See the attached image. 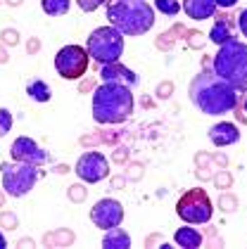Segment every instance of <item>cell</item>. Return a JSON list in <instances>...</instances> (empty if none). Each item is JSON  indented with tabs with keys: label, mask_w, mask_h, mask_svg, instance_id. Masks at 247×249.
<instances>
[{
	"label": "cell",
	"mask_w": 247,
	"mask_h": 249,
	"mask_svg": "<svg viewBox=\"0 0 247 249\" xmlns=\"http://www.w3.org/2000/svg\"><path fill=\"white\" fill-rule=\"evenodd\" d=\"M0 223L2 226H10V230L17 228V216L15 213H0Z\"/></svg>",
	"instance_id": "d4e9b609"
},
{
	"label": "cell",
	"mask_w": 247,
	"mask_h": 249,
	"mask_svg": "<svg viewBox=\"0 0 247 249\" xmlns=\"http://www.w3.org/2000/svg\"><path fill=\"white\" fill-rule=\"evenodd\" d=\"M91 221L102 230L121 226V221H124V207H121V202L112 199V197H105V199L95 202L93 209H91Z\"/></svg>",
	"instance_id": "30bf717a"
},
{
	"label": "cell",
	"mask_w": 247,
	"mask_h": 249,
	"mask_svg": "<svg viewBox=\"0 0 247 249\" xmlns=\"http://www.w3.org/2000/svg\"><path fill=\"white\" fill-rule=\"evenodd\" d=\"M105 15L124 36H143L154 26V7L148 0H107Z\"/></svg>",
	"instance_id": "7a4b0ae2"
},
{
	"label": "cell",
	"mask_w": 247,
	"mask_h": 249,
	"mask_svg": "<svg viewBox=\"0 0 247 249\" xmlns=\"http://www.w3.org/2000/svg\"><path fill=\"white\" fill-rule=\"evenodd\" d=\"M7 2H10V5H19L21 0H7Z\"/></svg>",
	"instance_id": "d6a6232c"
},
{
	"label": "cell",
	"mask_w": 247,
	"mask_h": 249,
	"mask_svg": "<svg viewBox=\"0 0 247 249\" xmlns=\"http://www.w3.org/2000/svg\"><path fill=\"white\" fill-rule=\"evenodd\" d=\"M10 154H12V159H15V161L34 164V166H43V164H48V161H50V154L45 152L34 138H29V135L17 138V140L12 142V147H10Z\"/></svg>",
	"instance_id": "8fae6325"
},
{
	"label": "cell",
	"mask_w": 247,
	"mask_h": 249,
	"mask_svg": "<svg viewBox=\"0 0 247 249\" xmlns=\"http://www.w3.org/2000/svg\"><path fill=\"white\" fill-rule=\"evenodd\" d=\"M40 7L48 17H62V15L69 12L72 0H40Z\"/></svg>",
	"instance_id": "d6986e66"
},
{
	"label": "cell",
	"mask_w": 247,
	"mask_h": 249,
	"mask_svg": "<svg viewBox=\"0 0 247 249\" xmlns=\"http://www.w3.org/2000/svg\"><path fill=\"white\" fill-rule=\"evenodd\" d=\"M69 195H72V199H76V202H78V199L83 197V190H81L78 185H74V188H72V192H69Z\"/></svg>",
	"instance_id": "f1b7e54d"
},
{
	"label": "cell",
	"mask_w": 247,
	"mask_h": 249,
	"mask_svg": "<svg viewBox=\"0 0 247 249\" xmlns=\"http://www.w3.org/2000/svg\"><path fill=\"white\" fill-rule=\"evenodd\" d=\"M169 93H171L169 83H164V86H159V88H157V95H159V97H169Z\"/></svg>",
	"instance_id": "83f0119b"
},
{
	"label": "cell",
	"mask_w": 247,
	"mask_h": 249,
	"mask_svg": "<svg viewBox=\"0 0 247 249\" xmlns=\"http://www.w3.org/2000/svg\"><path fill=\"white\" fill-rule=\"evenodd\" d=\"M238 29H240V34L247 38V7L238 15Z\"/></svg>",
	"instance_id": "484cf974"
},
{
	"label": "cell",
	"mask_w": 247,
	"mask_h": 249,
	"mask_svg": "<svg viewBox=\"0 0 247 249\" xmlns=\"http://www.w3.org/2000/svg\"><path fill=\"white\" fill-rule=\"evenodd\" d=\"M230 38H233V21H230V17H219L209 31V40L216 45H224Z\"/></svg>",
	"instance_id": "e0dca14e"
},
{
	"label": "cell",
	"mask_w": 247,
	"mask_h": 249,
	"mask_svg": "<svg viewBox=\"0 0 247 249\" xmlns=\"http://www.w3.org/2000/svg\"><path fill=\"white\" fill-rule=\"evenodd\" d=\"M26 95L31 97L34 102H50V97H53V90H50V86L45 83V81H31L29 86H26Z\"/></svg>",
	"instance_id": "ac0fdd59"
},
{
	"label": "cell",
	"mask_w": 247,
	"mask_h": 249,
	"mask_svg": "<svg viewBox=\"0 0 247 249\" xmlns=\"http://www.w3.org/2000/svg\"><path fill=\"white\" fill-rule=\"evenodd\" d=\"M12 124H15V119H12V114H10V109L0 107V140L12 131Z\"/></svg>",
	"instance_id": "44dd1931"
},
{
	"label": "cell",
	"mask_w": 247,
	"mask_h": 249,
	"mask_svg": "<svg viewBox=\"0 0 247 249\" xmlns=\"http://www.w3.org/2000/svg\"><path fill=\"white\" fill-rule=\"evenodd\" d=\"M76 5H78L83 12H95L97 7L107 5V0H76Z\"/></svg>",
	"instance_id": "603a6c76"
},
{
	"label": "cell",
	"mask_w": 247,
	"mask_h": 249,
	"mask_svg": "<svg viewBox=\"0 0 247 249\" xmlns=\"http://www.w3.org/2000/svg\"><path fill=\"white\" fill-rule=\"evenodd\" d=\"M74 173L83 180V183H88V185H93V183H100V180H105L107 176H110V161H107V157L102 152H83L78 157V161H76L74 166Z\"/></svg>",
	"instance_id": "9c48e42d"
},
{
	"label": "cell",
	"mask_w": 247,
	"mask_h": 249,
	"mask_svg": "<svg viewBox=\"0 0 247 249\" xmlns=\"http://www.w3.org/2000/svg\"><path fill=\"white\" fill-rule=\"evenodd\" d=\"M5 247H7V240H5V235L0 232V249H5Z\"/></svg>",
	"instance_id": "f546056e"
},
{
	"label": "cell",
	"mask_w": 247,
	"mask_h": 249,
	"mask_svg": "<svg viewBox=\"0 0 247 249\" xmlns=\"http://www.w3.org/2000/svg\"><path fill=\"white\" fill-rule=\"evenodd\" d=\"M133 114V93L129 86L102 83L93 90V119L102 126L124 124Z\"/></svg>",
	"instance_id": "3957f363"
},
{
	"label": "cell",
	"mask_w": 247,
	"mask_h": 249,
	"mask_svg": "<svg viewBox=\"0 0 247 249\" xmlns=\"http://www.w3.org/2000/svg\"><path fill=\"white\" fill-rule=\"evenodd\" d=\"M216 7H224V10H230L233 5H238V0H214Z\"/></svg>",
	"instance_id": "4316f807"
},
{
	"label": "cell",
	"mask_w": 247,
	"mask_h": 249,
	"mask_svg": "<svg viewBox=\"0 0 247 249\" xmlns=\"http://www.w3.org/2000/svg\"><path fill=\"white\" fill-rule=\"evenodd\" d=\"M88 50L83 48V45H64V48H59L55 55V71L59 74L62 78H67V81H76V78L86 76V71H88Z\"/></svg>",
	"instance_id": "ba28073f"
},
{
	"label": "cell",
	"mask_w": 247,
	"mask_h": 249,
	"mask_svg": "<svg viewBox=\"0 0 247 249\" xmlns=\"http://www.w3.org/2000/svg\"><path fill=\"white\" fill-rule=\"evenodd\" d=\"M100 81L102 83H119V86H138V76L129 67H124L121 62H112V64H100Z\"/></svg>",
	"instance_id": "7c38bea8"
},
{
	"label": "cell",
	"mask_w": 247,
	"mask_h": 249,
	"mask_svg": "<svg viewBox=\"0 0 247 249\" xmlns=\"http://www.w3.org/2000/svg\"><path fill=\"white\" fill-rule=\"evenodd\" d=\"M209 140L211 145L216 147H228V145H235L240 140V128L230 121H219L209 128Z\"/></svg>",
	"instance_id": "4fadbf2b"
},
{
	"label": "cell",
	"mask_w": 247,
	"mask_h": 249,
	"mask_svg": "<svg viewBox=\"0 0 247 249\" xmlns=\"http://www.w3.org/2000/svg\"><path fill=\"white\" fill-rule=\"evenodd\" d=\"M0 36H2V43H7V45H17L19 43V34L15 29H5Z\"/></svg>",
	"instance_id": "cb8c5ba5"
},
{
	"label": "cell",
	"mask_w": 247,
	"mask_h": 249,
	"mask_svg": "<svg viewBox=\"0 0 247 249\" xmlns=\"http://www.w3.org/2000/svg\"><path fill=\"white\" fill-rule=\"evenodd\" d=\"M211 69L238 93L247 90V43L230 38L219 45V53L211 59Z\"/></svg>",
	"instance_id": "277c9868"
},
{
	"label": "cell",
	"mask_w": 247,
	"mask_h": 249,
	"mask_svg": "<svg viewBox=\"0 0 247 249\" xmlns=\"http://www.w3.org/2000/svg\"><path fill=\"white\" fill-rule=\"evenodd\" d=\"M19 245H21V247H34V242H31V240H21Z\"/></svg>",
	"instance_id": "4dcf8cb0"
},
{
	"label": "cell",
	"mask_w": 247,
	"mask_h": 249,
	"mask_svg": "<svg viewBox=\"0 0 247 249\" xmlns=\"http://www.w3.org/2000/svg\"><path fill=\"white\" fill-rule=\"evenodd\" d=\"M86 50L97 64H112L124 55V34L114 26H100L86 40Z\"/></svg>",
	"instance_id": "5b68a950"
},
{
	"label": "cell",
	"mask_w": 247,
	"mask_h": 249,
	"mask_svg": "<svg viewBox=\"0 0 247 249\" xmlns=\"http://www.w3.org/2000/svg\"><path fill=\"white\" fill-rule=\"evenodd\" d=\"M190 102L207 116H221L238 109V90L226 83L211 67H205L197 76H192L188 88Z\"/></svg>",
	"instance_id": "6da1fadb"
},
{
	"label": "cell",
	"mask_w": 247,
	"mask_h": 249,
	"mask_svg": "<svg viewBox=\"0 0 247 249\" xmlns=\"http://www.w3.org/2000/svg\"><path fill=\"white\" fill-rule=\"evenodd\" d=\"M176 213L181 221H186L190 226H200V223H209L214 216V204L209 199L207 190L202 188H192L186 190L178 202H176Z\"/></svg>",
	"instance_id": "52a82bcc"
},
{
	"label": "cell",
	"mask_w": 247,
	"mask_h": 249,
	"mask_svg": "<svg viewBox=\"0 0 247 249\" xmlns=\"http://www.w3.org/2000/svg\"><path fill=\"white\" fill-rule=\"evenodd\" d=\"M0 173H2V192L10 197H24L34 190V185L40 178V171L34 164H24V161H2L0 164Z\"/></svg>",
	"instance_id": "8992f818"
},
{
	"label": "cell",
	"mask_w": 247,
	"mask_h": 249,
	"mask_svg": "<svg viewBox=\"0 0 247 249\" xmlns=\"http://www.w3.org/2000/svg\"><path fill=\"white\" fill-rule=\"evenodd\" d=\"M173 240H176V245H178V247H183V249H197L200 245H202V235H200V230L192 228L190 223L176 230Z\"/></svg>",
	"instance_id": "2e32d148"
},
{
	"label": "cell",
	"mask_w": 247,
	"mask_h": 249,
	"mask_svg": "<svg viewBox=\"0 0 247 249\" xmlns=\"http://www.w3.org/2000/svg\"><path fill=\"white\" fill-rule=\"evenodd\" d=\"M53 242H57V245H62V242H74V232H69V230H62V232H57V235H45V245H53Z\"/></svg>",
	"instance_id": "7402d4cb"
},
{
	"label": "cell",
	"mask_w": 247,
	"mask_h": 249,
	"mask_svg": "<svg viewBox=\"0 0 247 249\" xmlns=\"http://www.w3.org/2000/svg\"><path fill=\"white\" fill-rule=\"evenodd\" d=\"M183 12L195 21L211 19L216 15V2L214 0H183Z\"/></svg>",
	"instance_id": "5bb4252c"
},
{
	"label": "cell",
	"mask_w": 247,
	"mask_h": 249,
	"mask_svg": "<svg viewBox=\"0 0 247 249\" xmlns=\"http://www.w3.org/2000/svg\"><path fill=\"white\" fill-rule=\"evenodd\" d=\"M154 10L162 12V15H167V17H173V15H178L181 2L178 0H154Z\"/></svg>",
	"instance_id": "ffe728a7"
},
{
	"label": "cell",
	"mask_w": 247,
	"mask_h": 249,
	"mask_svg": "<svg viewBox=\"0 0 247 249\" xmlns=\"http://www.w3.org/2000/svg\"><path fill=\"white\" fill-rule=\"evenodd\" d=\"M243 109H245V114H247V95H245V100H243Z\"/></svg>",
	"instance_id": "1f68e13d"
},
{
	"label": "cell",
	"mask_w": 247,
	"mask_h": 249,
	"mask_svg": "<svg viewBox=\"0 0 247 249\" xmlns=\"http://www.w3.org/2000/svg\"><path fill=\"white\" fill-rule=\"evenodd\" d=\"M102 247L105 249H129L131 247V235L124 228L114 226V228L105 230V235H102Z\"/></svg>",
	"instance_id": "9a60e30c"
}]
</instances>
